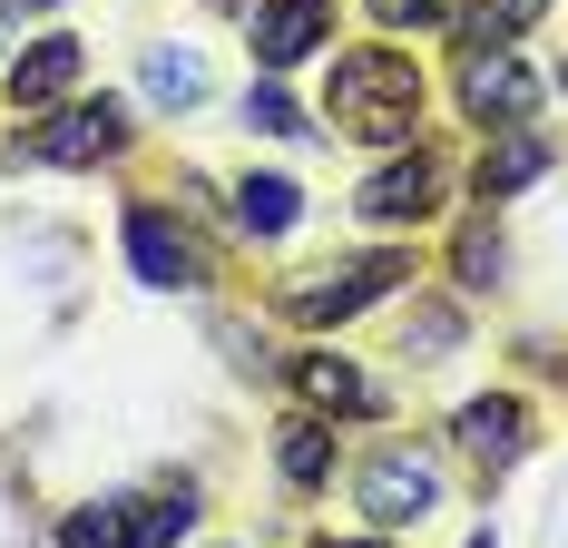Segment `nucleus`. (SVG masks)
Instances as JSON below:
<instances>
[{
	"label": "nucleus",
	"instance_id": "9",
	"mask_svg": "<svg viewBox=\"0 0 568 548\" xmlns=\"http://www.w3.org/2000/svg\"><path fill=\"white\" fill-rule=\"evenodd\" d=\"M334 40V0H255V59L265 69H294Z\"/></svg>",
	"mask_w": 568,
	"mask_h": 548
},
{
	"label": "nucleus",
	"instance_id": "16",
	"mask_svg": "<svg viewBox=\"0 0 568 548\" xmlns=\"http://www.w3.org/2000/svg\"><path fill=\"white\" fill-rule=\"evenodd\" d=\"M275 460H284L294 490H324V480H334V432H324V422H284Z\"/></svg>",
	"mask_w": 568,
	"mask_h": 548
},
{
	"label": "nucleus",
	"instance_id": "4",
	"mask_svg": "<svg viewBox=\"0 0 568 548\" xmlns=\"http://www.w3.org/2000/svg\"><path fill=\"white\" fill-rule=\"evenodd\" d=\"M128 148V109L118 99H79V109H59L50 128H30V158L40 166H99Z\"/></svg>",
	"mask_w": 568,
	"mask_h": 548
},
{
	"label": "nucleus",
	"instance_id": "7",
	"mask_svg": "<svg viewBox=\"0 0 568 548\" xmlns=\"http://www.w3.org/2000/svg\"><path fill=\"white\" fill-rule=\"evenodd\" d=\"M353 206H363V225H432V216H442V166H432L422 148H412V158L373 166Z\"/></svg>",
	"mask_w": 568,
	"mask_h": 548
},
{
	"label": "nucleus",
	"instance_id": "19",
	"mask_svg": "<svg viewBox=\"0 0 568 548\" xmlns=\"http://www.w3.org/2000/svg\"><path fill=\"white\" fill-rule=\"evenodd\" d=\"M500 265H510V255H500V235H490V225H470V235H460V284L480 294V284H500Z\"/></svg>",
	"mask_w": 568,
	"mask_h": 548
},
{
	"label": "nucleus",
	"instance_id": "8",
	"mask_svg": "<svg viewBox=\"0 0 568 548\" xmlns=\"http://www.w3.org/2000/svg\"><path fill=\"white\" fill-rule=\"evenodd\" d=\"M128 265H138V284L176 294V284H196V274H206V255L186 245V225H176L168 206H128Z\"/></svg>",
	"mask_w": 568,
	"mask_h": 548
},
{
	"label": "nucleus",
	"instance_id": "10",
	"mask_svg": "<svg viewBox=\"0 0 568 548\" xmlns=\"http://www.w3.org/2000/svg\"><path fill=\"white\" fill-rule=\"evenodd\" d=\"M452 440L470 450V460H480V470H510L519 450H529V402H519V392H490V402H460Z\"/></svg>",
	"mask_w": 568,
	"mask_h": 548
},
{
	"label": "nucleus",
	"instance_id": "2",
	"mask_svg": "<svg viewBox=\"0 0 568 548\" xmlns=\"http://www.w3.org/2000/svg\"><path fill=\"white\" fill-rule=\"evenodd\" d=\"M402 255H343V265H314V274H294V284H284V314H294V324H353V314H363V304H383V294H393L402 284Z\"/></svg>",
	"mask_w": 568,
	"mask_h": 548
},
{
	"label": "nucleus",
	"instance_id": "23",
	"mask_svg": "<svg viewBox=\"0 0 568 548\" xmlns=\"http://www.w3.org/2000/svg\"><path fill=\"white\" fill-rule=\"evenodd\" d=\"M470 548H490V539H470Z\"/></svg>",
	"mask_w": 568,
	"mask_h": 548
},
{
	"label": "nucleus",
	"instance_id": "3",
	"mask_svg": "<svg viewBox=\"0 0 568 548\" xmlns=\"http://www.w3.org/2000/svg\"><path fill=\"white\" fill-rule=\"evenodd\" d=\"M196 529V490H158V499H118V509H79L59 539L69 548H176Z\"/></svg>",
	"mask_w": 568,
	"mask_h": 548
},
{
	"label": "nucleus",
	"instance_id": "12",
	"mask_svg": "<svg viewBox=\"0 0 568 548\" xmlns=\"http://www.w3.org/2000/svg\"><path fill=\"white\" fill-rule=\"evenodd\" d=\"M529 176H549V138L539 128H500V148H480V196H510V186H529Z\"/></svg>",
	"mask_w": 568,
	"mask_h": 548
},
{
	"label": "nucleus",
	"instance_id": "13",
	"mask_svg": "<svg viewBox=\"0 0 568 548\" xmlns=\"http://www.w3.org/2000/svg\"><path fill=\"white\" fill-rule=\"evenodd\" d=\"M294 392H304L314 412H373V383H363L343 353H304V363H294Z\"/></svg>",
	"mask_w": 568,
	"mask_h": 548
},
{
	"label": "nucleus",
	"instance_id": "5",
	"mask_svg": "<svg viewBox=\"0 0 568 548\" xmlns=\"http://www.w3.org/2000/svg\"><path fill=\"white\" fill-rule=\"evenodd\" d=\"M363 509H373V529H422V519L442 509V470H432L422 450H383V460L363 470Z\"/></svg>",
	"mask_w": 568,
	"mask_h": 548
},
{
	"label": "nucleus",
	"instance_id": "21",
	"mask_svg": "<svg viewBox=\"0 0 568 548\" xmlns=\"http://www.w3.org/2000/svg\"><path fill=\"white\" fill-rule=\"evenodd\" d=\"M442 10H452V0H373L383 30H422V20H442Z\"/></svg>",
	"mask_w": 568,
	"mask_h": 548
},
{
	"label": "nucleus",
	"instance_id": "1",
	"mask_svg": "<svg viewBox=\"0 0 568 548\" xmlns=\"http://www.w3.org/2000/svg\"><path fill=\"white\" fill-rule=\"evenodd\" d=\"M324 109H334V128L373 138V148H412V128H422V69L402 50H343L334 79H324Z\"/></svg>",
	"mask_w": 568,
	"mask_h": 548
},
{
	"label": "nucleus",
	"instance_id": "17",
	"mask_svg": "<svg viewBox=\"0 0 568 548\" xmlns=\"http://www.w3.org/2000/svg\"><path fill=\"white\" fill-rule=\"evenodd\" d=\"M148 99H158V109L206 99V59H196V50H148Z\"/></svg>",
	"mask_w": 568,
	"mask_h": 548
},
{
	"label": "nucleus",
	"instance_id": "15",
	"mask_svg": "<svg viewBox=\"0 0 568 548\" xmlns=\"http://www.w3.org/2000/svg\"><path fill=\"white\" fill-rule=\"evenodd\" d=\"M539 10H549V0H470V10H460V50H510Z\"/></svg>",
	"mask_w": 568,
	"mask_h": 548
},
{
	"label": "nucleus",
	"instance_id": "22",
	"mask_svg": "<svg viewBox=\"0 0 568 548\" xmlns=\"http://www.w3.org/2000/svg\"><path fill=\"white\" fill-rule=\"evenodd\" d=\"M324 548H393V539H324Z\"/></svg>",
	"mask_w": 568,
	"mask_h": 548
},
{
	"label": "nucleus",
	"instance_id": "20",
	"mask_svg": "<svg viewBox=\"0 0 568 548\" xmlns=\"http://www.w3.org/2000/svg\"><path fill=\"white\" fill-rule=\"evenodd\" d=\"M412 343H422V363H442V353L460 343V314H452V304H432V314H412V333H402V353H412Z\"/></svg>",
	"mask_w": 568,
	"mask_h": 548
},
{
	"label": "nucleus",
	"instance_id": "6",
	"mask_svg": "<svg viewBox=\"0 0 568 548\" xmlns=\"http://www.w3.org/2000/svg\"><path fill=\"white\" fill-rule=\"evenodd\" d=\"M460 109L480 118V128H529L539 79L519 69V50H470V59H460Z\"/></svg>",
	"mask_w": 568,
	"mask_h": 548
},
{
	"label": "nucleus",
	"instance_id": "14",
	"mask_svg": "<svg viewBox=\"0 0 568 548\" xmlns=\"http://www.w3.org/2000/svg\"><path fill=\"white\" fill-rule=\"evenodd\" d=\"M294 216H304L294 176H245V186H235V225H245V235H284Z\"/></svg>",
	"mask_w": 568,
	"mask_h": 548
},
{
	"label": "nucleus",
	"instance_id": "11",
	"mask_svg": "<svg viewBox=\"0 0 568 548\" xmlns=\"http://www.w3.org/2000/svg\"><path fill=\"white\" fill-rule=\"evenodd\" d=\"M79 40H69V30H50V40H30V50L10 59V109L20 118H40V109H59V99H69V89H79Z\"/></svg>",
	"mask_w": 568,
	"mask_h": 548
},
{
	"label": "nucleus",
	"instance_id": "18",
	"mask_svg": "<svg viewBox=\"0 0 568 548\" xmlns=\"http://www.w3.org/2000/svg\"><path fill=\"white\" fill-rule=\"evenodd\" d=\"M245 128H265V138H304V109H294L284 89H245Z\"/></svg>",
	"mask_w": 568,
	"mask_h": 548
}]
</instances>
